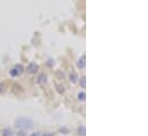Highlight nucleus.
I'll use <instances>...</instances> for the list:
<instances>
[{"label":"nucleus","mask_w":148,"mask_h":136,"mask_svg":"<svg viewBox=\"0 0 148 136\" xmlns=\"http://www.w3.org/2000/svg\"><path fill=\"white\" fill-rule=\"evenodd\" d=\"M31 136H41V133H34Z\"/></svg>","instance_id":"ddd939ff"},{"label":"nucleus","mask_w":148,"mask_h":136,"mask_svg":"<svg viewBox=\"0 0 148 136\" xmlns=\"http://www.w3.org/2000/svg\"><path fill=\"white\" fill-rule=\"evenodd\" d=\"M60 132H61V133H69V129H67V128H61Z\"/></svg>","instance_id":"9b49d317"},{"label":"nucleus","mask_w":148,"mask_h":136,"mask_svg":"<svg viewBox=\"0 0 148 136\" xmlns=\"http://www.w3.org/2000/svg\"><path fill=\"white\" fill-rule=\"evenodd\" d=\"M15 126L20 129H30L34 127V121L30 118L21 117L15 121Z\"/></svg>","instance_id":"f257e3e1"},{"label":"nucleus","mask_w":148,"mask_h":136,"mask_svg":"<svg viewBox=\"0 0 148 136\" xmlns=\"http://www.w3.org/2000/svg\"><path fill=\"white\" fill-rule=\"evenodd\" d=\"M80 86H82L83 88H85V86H86V80H85V77H83V78H82V80H80Z\"/></svg>","instance_id":"1a4fd4ad"},{"label":"nucleus","mask_w":148,"mask_h":136,"mask_svg":"<svg viewBox=\"0 0 148 136\" xmlns=\"http://www.w3.org/2000/svg\"><path fill=\"white\" fill-rule=\"evenodd\" d=\"M23 72V68L21 67V65H16L14 69H12L10 70V75H13V77H16V75H20L21 73Z\"/></svg>","instance_id":"f03ea898"},{"label":"nucleus","mask_w":148,"mask_h":136,"mask_svg":"<svg viewBox=\"0 0 148 136\" xmlns=\"http://www.w3.org/2000/svg\"><path fill=\"white\" fill-rule=\"evenodd\" d=\"M39 82H46V75H40L39 77Z\"/></svg>","instance_id":"9d476101"},{"label":"nucleus","mask_w":148,"mask_h":136,"mask_svg":"<svg viewBox=\"0 0 148 136\" xmlns=\"http://www.w3.org/2000/svg\"><path fill=\"white\" fill-rule=\"evenodd\" d=\"M12 135H13V132H12L10 129H5V131H3L2 136H12Z\"/></svg>","instance_id":"6e6552de"},{"label":"nucleus","mask_w":148,"mask_h":136,"mask_svg":"<svg viewBox=\"0 0 148 136\" xmlns=\"http://www.w3.org/2000/svg\"><path fill=\"white\" fill-rule=\"evenodd\" d=\"M85 92H80L79 94H78V100L79 101H85Z\"/></svg>","instance_id":"423d86ee"},{"label":"nucleus","mask_w":148,"mask_h":136,"mask_svg":"<svg viewBox=\"0 0 148 136\" xmlns=\"http://www.w3.org/2000/svg\"><path fill=\"white\" fill-rule=\"evenodd\" d=\"M77 78H78V77H77V73H76V72L70 74V81H71V82H76V81H77Z\"/></svg>","instance_id":"39448f33"},{"label":"nucleus","mask_w":148,"mask_h":136,"mask_svg":"<svg viewBox=\"0 0 148 136\" xmlns=\"http://www.w3.org/2000/svg\"><path fill=\"white\" fill-rule=\"evenodd\" d=\"M37 69H38L37 64L31 63V64H29V67H28V69H27V71H28L29 73H35V72L37 71Z\"/></svg>","instance_id":"7ed1b4c3"},{"label":"nucleus","mask_w":148,"mask_h":136,"mask_svg":"<svg viewBox=\"0 0 148 136\" xmlns=\"http://www.w3.org/2000/svg\"><path fill=\"white\" fill-rule=\"evenodd\" d=\"M41 136H54V135H53L52 133H45L44 135H41Z\"/></svg>","instance_id":"f8f14e48"},{"label":"nucleus","mask_w":148,"mask_h":136,"mask_svg":"<svg viewBox=\"0 0 148 136\" xmlns=\"http://www.w3.org/2000/svg\"><path fill=\"white\" fill-rule=\"evenodd\" d=\"M78 135L85 136V127H84V126L78 128Z\"/></svg>","instance_id":"0eeeda50"},{"label":"nucleus","mask_w":148,"mask_h":136,"mask_svg":"<svg viewBox=\"0 0 148 136\" xmlns=\"http://www.w3.org/2000/svg\"><path fill=\"white\" fill-rule=\"evenodd\" d=\"M78 68L79 69H84L85 68V55H83L79 61H78Z\"/></svg>","instance_id":"20e7f679"}]
</instances>
